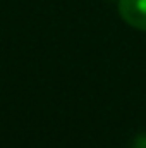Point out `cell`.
Wrapping results in <instances>:
<instances>
[{"label": "cell", "instance_id": "2", "mask_svg": "<svg viewBox=\"0 0 146 148\" xmlns=\"http://www.w3.org/2000/svg\"><path fill=\"white\" fill-rule=\"evenodd\" d=\"M132 148H146V136H138L136 141L132 143Z\"/></svg>", "mask_w": 146, "mask_h": 148}, {"label": "cell", "instance_id": "1", "mask_svg": "<svg viewBox=\"0 0 146 148\" xmlns=\"http://www.w3.org/2000/svg\"><path fill=\"white\" fill-rule=\"evenodd\" d=\"M119 12L127 24L146 31V0H119Z\"/></svg>", "mask_w": 146, "mask_h": 148}]
</instances>
